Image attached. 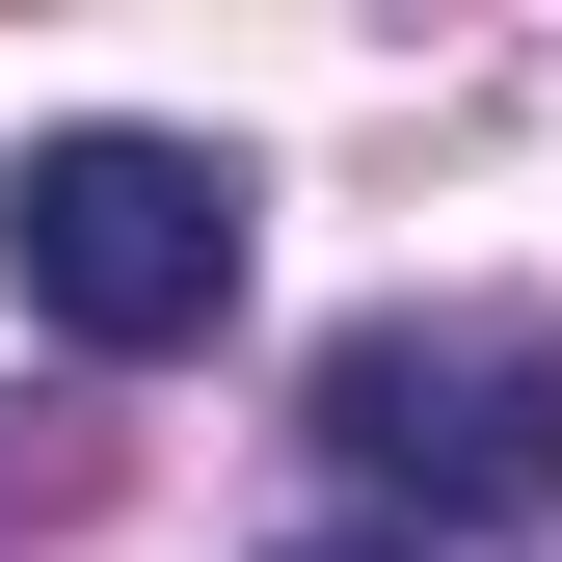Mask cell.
Wrapping results in <instances>:
<instances>
[{"label":"cell","mask_w":562,"mask_h":562,"mask_svg":"<svg viewBox=\"0 0 562 562\" xmlns=\"http://www.w3.org/2000/svg\"><path fill=\"white\" fill-rule=\"evenodd\" d=\"M0 268H27L54 348H215L241 322V161L215 134H27L0 161Z\"/></svg>","instance_id":"1"},{"label":"cell","mask_w":562,"mask_h":562,"mask_svg":"<svg viewBox=\"0 0 562 562\" xmlns=\"http://www.w3.org/2000/svg\"><path fill=\"white\" fill-rule=\"evenodd\" d=\"M322 456L375 509H429V536H562V348L536 322H348Z\"/></svg>","instance_id":"2"},{"label":"cell","mask_w":562,"mask_h":562,"mask_svg":"<svg viewBox=\"0 0 562 562\" xmlns=\"http://www.w3.org/2000/svg\"><path fill=\"white\" fill-rule=\"evenodd\" d=\"M81 482H108V429H81V402H0V536H54Z\"/></svg>","instance_id":"3"},{"label":"cell","mask_w":562,"mask_h":562,"mask_svg":"<svg viewBox=\"0 0 562 562\" xmlns=\"http://www.w3.org/2000/svg\"><path fill=\"white\" fill-rule=\"evenodd\" d=\"M295 562H402V536H295Z\"/></svg>","instance_id":"4"}]
</instances>
